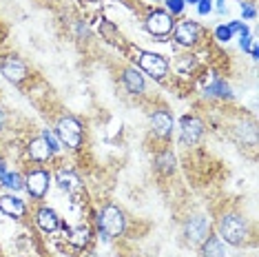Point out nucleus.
I'll use <instances>...</instances> for the list:
<instances>
[{
  "label": "nucleus",
  "instance_id": "nucleus-1",
  "mask_svg": "<svg viewBox=\"0 0 259 257\" xmlns=\"http://www.w3.org/2000/svg\"><path fill=\"white\" fill-rule=\"evenodd\" d=\"M250 235L248 220L237 211H228L217 220V237L224 239L231 246H241L246 244V239Z\"/></svg>",
  "mask_w": 259,
  "mask_h": 257
},
{
  "label": "nucleus",
  "instance_id": "nucleus-2",
  "mask_svg": "<svg viewBox=\"0 0 259 257\" xmlns=\"http://www.w3.org/2000/svg\"><path fill=\"white\" fill-rule=\"evenodd\" d=\"M98 226L107 237L124 235V229H126L124 211H122L120 206H115V204H107L98 215Z\"/></svg>",
  "mask_w": 259,
  "mask_h": 257
},
{
  "label": "nucleus",
  "instance_id": "nucleus-3",
  "mask_svg": "<svg viewBox=\"0 0 259 257\" xmlns=\"http://www.w3.org/2000/svg\"><path fill=\"white\" fill-rule=\"evenodd\" d=\"M56 136L67 149H80L82 147V124L75 115H62L56 122Z\"/></svg>",
  "mask_w": 259,
  "mask_h": 257
},
{
  "label": "nucleus",
  "instance_id": "nucleus-4",
  "mask_svg": "<svg viewBox=\"0 0 259 257\" xmlns=\"http://www.w3.org/2000/svg\"><path fill=\"white\" fill-rule=\"evenodd\" d=\"M25 180V189L33 200H45L47 191L51 186V173L45 166H31L29 171L22 175Z\"/></svg>",
  "mask_w": 259,
  "mask_h": 257
},
{
  "label": "nucleus",
  "instance_id": "nucleus-5",
  "mask_svg": "<svg viewBox=\"0 0 259 257\" xmlns=\"http://www.w3.org/2000/svg\"><path fill=\"white\" fill-rule=\"evenodd\" d=\"M138 67L142 69L146 75H151L153 80H162L168 73V62L166 58L160 54H153V51H140L138 54Z\"/></svg>",
  "mask_w": 259,
  "mask_h": 257
},
{
  "label": "nucleus",
  "instance_id": "nucleus-6",
  "mask_svg": "<svg viewBox=\"0 0 259 257\" xmlns=\"http://www.w3.org/2000/svg\"><path fill=\"white\" fill-rule=\"evenodd\" d=\"M144 27H146V31H149L151 36H155V38H166L168 33L173 31L175 20H173V16H170L168 11H164V9H153L151 14L146 16Z\"/></svg>",
  "mask_w": 259,
  "mask_h": 257
},
{
  "label": "nucleus",
  "instance_id": "nucleus-7",
  "mask_svg": "<svg viewBox=\"0 0 259 257\" xmlns=\"http://www.w3.org/2000/svg\"><path fill=\"white\" fill-rule=\"evenodd\" d=\"M184 235L191 246H199L210 235V222L204 215H191L184 224Z\"/></svg>",
  "mask_w": 259,
  "mask_h": 257
},
{
  "label": "nucleus",
  "instance_id": "nucleus-8",
  "mask_svg": "<svg viewBox=\"0 0 259 257\" xmlns=\"http://www.w3.org/2000/svg\"><path fill=\"white\" fill-rule=\"evenodd\" d=\"M0 73H3L9 82L20 84L29 78V67L18 56H5L3 60H0Z\"/></svg>",
  "mask_w": 259,
  "mask_h": 257
},
{
  "label": "nucleus",
  "instance_id": "nucleus-9",
  "mask_svg": "<svg viewBox=\"0 0 259 257\" xmlns=\"http://www.w3.org/2000/svg\"><path fill=\"white\" fill-rule=\"evenodd\" d=\"M170 33H173L178 45L195 47L199 42V36H202V27H199V22H195V20H180V22H175Z\"/></svg>",
  "mask_w": 259,
  "mask_h": 257
},
{
  "label": "nucleus",
  "instance_id": "nucleus-10",
  "mask_svg": "<svg viewBox=\"0 0 259 257\" xmlns=\"http://www.w3.org/2000/svg\"><path fill=\"white\" fill-rule=\"evenodd\" d=\"M204 136V122L197 118V115H184L180 124V140L186 147H193L197 144Z\"/></svg>",
  "mask_w": 259,
  "mask_h": 257
},
{
  "label": "nucleus",
  "instance_id": "nucleus-11",
  "mask_svg": "<svg viewBox=\"0 0 259 257\" xmlns=\"http://www.w3.org/2000/svg\"><path fill=\"white\" fill-rule=\"evenodd\" d=\"M151 128L157 138L166 140L173 133V115L166 109H157L151 113Z\"/></svg>",
  "mask_w": 259,
  "mask_h": 257
},
{
  "label": "nucleus",
  "instance_id": "nucleus-12",
  "mask_svg": "<svg viewBox=\"0 0 259 257\" xmlns=\"http://www.w3.org/2000/svg\"><path fill=\"white\" fill-rule=\"evenodd\" d=\"M0 213L14 220H22L27 215V204L16 195H0Z\"/></svg>",
  "mask_w": 259,
  "mask_h": 257
},
{
  "label": "nucleus",
  "instance_id": "nucleus-13",
  "mask_svg": "<svg viewBox=\"0 0 259 257\" xmlns=\"http://www.w3.org/2000/svg\"><path fill=\"white\" fill-rule=\"evenodd\" d=\"M122 82H124L126 91L133 93V96H142L144 89H146V82H144V75L138 67H126L122 71Z\"/></svg>",
  "mask_w": 259,
  "mask_h": 257
},
{
  "label": "nucleus",
  "instance_id": "nucleus-14",
  "mask_svg": "<svg viewBox=\"0 0 259 257\" xmlns=\"http://www.w3.org/2000/svg\"><path fill=\"white\" fill-rule=\"evenodd\" d=\"M27 155L31 157L33 162H49L51 157H54V151L49 149L47 140L40 136V138H33L31 142L27 144Z\"/></svg>",
  "mask_w": 259,
  "mask_h": 257
},
{
  "label": "nucleus",
  "instance_id": "nucleus-15",
  "mask_svg": "<svg viewBox=\"0 0 259 257\" xmlns=\"http://www.w3.org/2000/svg\"><path fill=\"white\" fill-rule=\"evenodd\" d=\"M36 222H38V226L45 233H56L58 226H60V218H58V213L54 211V208H49V206H40L38 208L36 211Z\"/></svg>",
  "mask_w": 259,
  "mask_h": 257
},
{
  "label": "nucleus",
  "instance_id": "nucleus-16",
  "mask_svg": "<svg viewBox=\"0 0 259 257\" xmlns=\"http://www.w3.org/2000/svg\"><path fill=\"white\" fill-rule=\"evenodd\" d=\"M56 182L67 193H75V191H80V186H82L80 175L75 171H71V168H60V171L56 173Z\"/></svg>",
  "mask_w": 259,
  "mask_h": 257
},
{
  "label": "nucleus",
  "instance_id": "nucleus-17",
  "mask_svg": "<svg viewBox=\"0 0 259 257\" xmlns=\"http://www.w3.org/2000/svg\"><path fill=\"white\" fill-rule=\"evenodd\" d=\"M175 164H178V160H175L173 151H162V153L155 155V168L164 175H170L175 171Z\"/></svg>",
  "mask_w": 259,
  "mask_h": 257
},
{
  "label": "nucleus",
  "instance_id": "nucleus-18",
  "mask_svg": "<svg viewBox=\"0 0 259 257\" xmlns=\"http://www.w3.org/2000/svg\"><path fill=\"white\" fill-rule=\"evenodd\" d=\"M69 242H71L73 246H78V248L89 246V242H91V229L87 224L75 226V229L69 233Z\"/></svg>",
  "mask_w": 259,
  "mask_h": 257
},
{
  "label": "nucleus",
  "instance_id": "nucleus-19",
  "mask_svg": "<svg viewBox=\"0 0 259 257\" xmlns=\"http://www.w3.org/2000/svg\"><path fill=\"white\" fill-rule=\"evenodd\" d=\"M199 246H202V257H224L222 239L217 235H208Z\"/></svg>",
  "mask_w": 259,
  "mask_h": 257
},
{
  "label": "nucleus",
  "instance_id": "nucleus-20",
  "mask_svg": "<svg viewBox=\"0 0 259 257\" xmlns=\"http://www.w3.org/2000/svg\"><path fill=\"white\" fill-rule=\"evenodd\" d=\"M0 182L7 186V189H11L14 193L25 189V180H22V175H20V173H7L3 180H0Z\"/></svg>",
  "mask_w": 259,
  "mask_h": 257
},
{
  "label": "nucleus",
  "instance_id": "nucleus-21",
  "mask_svg": "<svg viewBox=\"0 0 259 257\" xmlns=\"http://www.w3.org/2000/svg\"><path fill=\"white\" fill-rule=\"evenodd\" d=\"M210 93H215V96H220V98H233V93H231V87H228L226 82H222V80H217V82L208 89Z\"/></svg>",
  "mask_w": 259,
  "mask_h": 257
},
{
  "label": "nucleus",
  "instance_id": "nucleus-22",
  "mask_svg": "<svg viewBox=\"0 0 259 257\" xmlns=\"http://www.w3.org/2000/svg\"><path fill=\"white\" fill-rule=\"evenodd\" d=\"M164 3H166V9L170 16H178L184 11V0H164Z\"/></svg>",
  "mask_w": 259,
  "mask_h": 257
},
{
  "label": "nucleus",
  "instance_id": "nucleus-23",
  "mask_svg": "<svg viewBox=\"0 0 259 257\" xmlns=\"http://www.w3.org/2000/svg\"><path fill=\"white\" fill-rule=\"evenodd\" d=\"M215 36H217V40H222V42H228V40L233 38V31L226 25H222V27L215 29Z\"/></svg>",
  "mask_w": 259,
  "mask_h": 257
},
{
  "label": "nucleus",
  "instance_id": "nucleus-24",
  "mask_svg": "<svg viewBox=\"0 0 259 257\" xmlns=\"http://www.w3.org/2000/svg\"><path fill=\"white\" fill-rule=\"evenodd\" d=\"M42 138L47 140V144H49V149H51V151H54V153H58V149H60V147H58V140H56L54 136H51V133H49V131H47V128H45V131H42Z\"/></svg>",
  "mask_w": 259,
  "mask_h": 257
},
{
  "label": "nucleus",
  "instance_id": "nucleus-25",
  "mask_svg": "<svg viewBox=\"0 0 259 257\" xmlns=\"http://www.w3.org/2000/svg\"><path fill=\"white\" fill-rule=\"evenodd\" d=\"M210 9H213V3H210V0H199V3H197V11L202 16L210 14Z\"/></svg>",
  "mask_w": 259,
  "mask_h": 257
},
{
  "label": "nucleus",
  "instance_id": "nucleus-26",
  "mask_svg": "<svg viewBox=\"0 0 259 257\" xmlns=\"http://www.w3.org/2000/svg\"><path fill=\"white\" fill-rule=\"evenodd\" d=\"M255 7H252V5H241V16H244V18H255Z\"/></svg>",
  "mask_w": 259,
  "mask_h": 257
},
{
  "label": "nucleus",
  "instance_id": "nucleus-27",
  "mask_svg": "<svg viewBox=\"0 0 259 257\" xmlns=\"http://www.w3.org/2000/svg\"><path fill=\"white\" fill-rule=\"evenodd\" d=\"M5 128H7V111H5V107L0 104V136L5 133Z\"/></svg>",
  "mask_w": 259,
  "mask_h": 257
},
{
  "label": "nucleus",
  "instance_id": "nucleus-28",
  "mask_svg": "<svg viewBox=\"0 0 259 257\" xmlns=\"http://www.w3.org/2000/svg\"><path fill=\"white\" fill-rule=\"evenodd\" d=\"M244 27H246V25H244V22H239V20H233L231 25H228V29H231V31H241Z\"/></svg>",
  "mask_w": 259,
  "mask_h": 257
},
{
  "label": "nucleus",
  "instance_id": "nucleus-29",
  "mask_svg": "<svg viewBox=\"0 0 259 257\" xmlns=\"http://www.w3.org/2000/svg\"><path fill=\"white\" fill-rule=\"evenodd\" d=\"M5 175H7V171H5V162H3V160H0V180H3V178H5Z\"/></svg>",
  "mask_w": 259,
  "mask_h": 257
},
{
  "label": "nucleus",
  "instance_id": "nucleus-30",
  "mask_svg": "<svg viewBox=\"0 0 259 257\" xmlns=\"http://www.w3.org/2000/svg\"><path fill=\"white\" fill-rule=\"evenodd\" d=\"M217 5H220V7H217L220 11H224V9H226V7H224V0H217Z\"/></svg>",
  "mask_w": 259,
  "mask_h": 257
},
{
  "label": "nucleus",
  "instance_id": "nucleus-31",
  "mask_svg": "<svg viewBox=\"0 0 259 257\" xmlns=\"http://www.w3.org/2000/svg\"><path fill=\"white\" fill-rule=\"evenodd\" d=\"M184 3H191V5H197L199 0H184Z\"/></svg>",
  "mask_w": 259,
  "mask_h": 257
}]
</instances>
